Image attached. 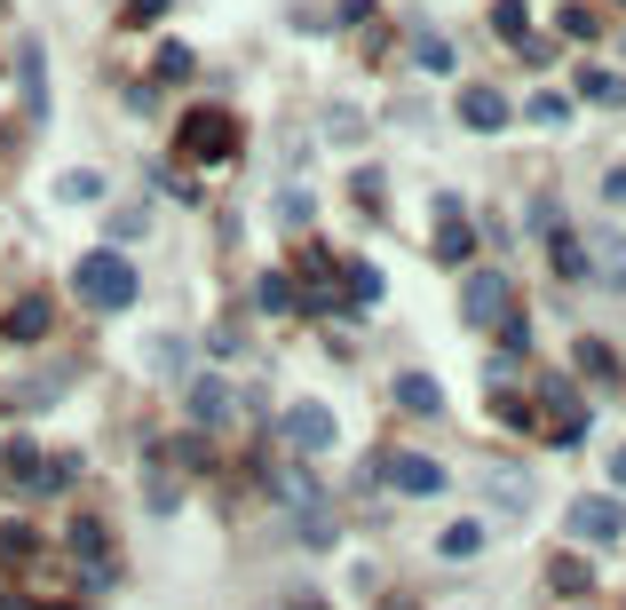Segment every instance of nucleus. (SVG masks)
<instances>
[{
	"instance_id": "obj_16",
	"label": "nucleus",
	"mask_w": 626,
	"mask_h": 610,
	"mask_svg": "<svg viewBox=\"0 0 626 610\" xmlns=\"http://www.w3.org/2000/svg\"><path fill=\"white\" fill-rule=\"evenodd\" d=\"M547 579L564 587V595H587V587H595V571H587L579 555H555V563H547Z\"/></svg>"
},
{
	"instance_id": "obj_7",
	"label": "nucleus",
	"mask_w": 626,
	"mask_h": 610,
	"mask_svg": "<svg viewBox=\"0 0 626 610\" xmlns=\"http://www.w3.org/2000/svg\"><path fill=\"white\" fill-rule=\"evenodd\" d=\"M484 499L500 507V516H523V507H532V476H523V468H484Z\"/></svg>"
},
{
	"instance_id": "obj_13",
	"label": "nucleus",
	"mask_w": 626,
	"mask_h": 610,
	"mask_svg": "<svg viewBox=\"0 0 626 610\" xmlns=\"http://www.w3.org/2000/svg\"><path fill=\"white\" fill-rule=\"evenodd\" d=\"M547 262L564 269V278H579V286H595V269H587V239H547Z\"/></svg>"
},
{
	"instance_id": "obj_11",
	"label": "nucleus",
	"mask_w": 626,
	"mask_h": 610,
	"mask_svg": "<svg viewBox=\"0 0 626 610\" xmlns=\"http://www.w3.org/2000/svg\"><path fill=\"white\" fill-rule=\"evenodd\" d=\"M40 333H48V301H40V294H24L16 310H9V342H40Z\"/></svg>"
},
{
	"instance_id": "obj_20",
	"label": "nucleus",
	"mask_w": 626,
	"mask_h": 610,
	"mask_svg": "<svg viewBox=\"0 0 626 610\" xmlns=\"http://www.w3.org/2000/svg\"><path fill=\"white\" fill-rule=\"evenodd\" d=\"M349 294H357V301H381V269L357 262V269H349Z\"/></svg>"
},
{
	"instance_id": "obj_15",
	"label": "nucleus",
	"mask_w": 626,
	"mask_h": 610,
	"mask_svg": "<svg viewBox=\"0 0 626 610\" xmlns=\"http://www.w3.org/2000/svg\"><path fill=\"white\" fill-rule=\"evenodd\" d=\"M56 198L88 207V198H104V175H95V166H72V175H56Z\"/></svg>"
},
{
	"instance_id": "obj_25",
	"label": "nucleus",
	"mask_w": 626,
	"mask_h": 610,
	"mask_svg": "<svg viewBox=\"0 0 626 610\" xmlns=\"http://www.w3.org/2000/svg\"><path fill=\"white\" fill-rule=\"evenodd\" d=\"M0 555H9V563H16V555H32V531H24V523H9V531H0Z\"/></svg>"
},
{
	"instance_id": "obj_10",
	"label": "nucleus",
	"mask_w": 626,
	"mask_h": 610,
	"mask_svg": "<svg viewBox=\"0 0 626 610\" xmlns=\"http://www.w3.org/2000/svg\"><path fill=\"white\" fill-rule=\"evenodd\" d=\"M460 119H468L476 135L508 127V95H491V88H468V95H460Z\"/></svg>"
},
{
	"instance_id": "obj_6",
	"label": "nucleus",
	"mask_w": 626,
	"mask_h": 610,
	"mask_svg": "<svg viewBox=\"0 0 626 610\" xmlns=\"http://www.w3.org/2000/svg\"><path fill=\"white\" fill-rule=\"evenodd\" d=\"M587 269H595V286L626 294V239L618 230H587Z\"/></svg>"
},
{
	"instance_id": "obj_23",
	"label": "nucleus",
	"mask_w": 626,
	"mask_h": 610,
	"mask_svg": "<svg viewBox=\"0 0 626 610\" xmlns=\"http://www.w3.org/2000/svg\"><path fill=\"white\" fill-rule=\"evenodd\" d=\"M278 215L286 222H310V191H278Z\"/></svg>"
},
{
	"instance_id": "obj_18",
	"label": "nucleus",
	"mask_w": 626,
	"mask_h": 610,
	"mask_svg": "<svg viewBox=\"0 0 626 610\" xmlns=\"http://www.w3.org/2000/svg\"><path fill=\"white\" fill-rule=\"evenodd\" d=\"M579 88H587V95H595V104H626V80H618V72H587Z\"/></svg>"
},
{
	"instance_id": "obj_8",
	"label": "nucleus",
	"mask_w": 626,
	"mask_h": 610,
	"mask_svg": "<svg viewBox=\"0 0 626 610\" xmlns=\"http://www.w3.org/2000/svg\"><path fill=\"white\" fill-rule=\"evenodd\" d=\"M460 310H468V325H491V318L508 325V318H515V310H508V286L491 278V269H476V278H468V301H460Z\"/></svg>"
},
{
	"instance_id": "obj_22",
	"label": "nucleus",
	"mask_w": 626,
	"mask_h": 610,
	"mask_svg": "<svg viewBox=\"0 0 626 610\" xmlns=\"http://www.w3.org/2000/svg\"><path fill=\"white\" fill-rule=\"evenodd\" d=\"M532 119H540V127H564L571 112H564V95H532Z\"/></svg>"
},
{
	"instance_id": "obj_19",
	"label": "nucleus",
	"mask_w": 626,
	"mask_h": 610,
	"mask_svg": "<svg viewBox=\"0 0 626 610\" xmlns=\"http://www.w3.org/2000/svg\"><path fill=\"white\" fill-rule=\"evenodd\" d=\"M579 372H595V381H611V372H618V357H611L603 342H579Z\"/></svg>"
},
{
	"instance_id": "obj_4",
	"label": "nucleus",
	"mask_w": 626,
	"mask_h": 610,
	"mask_svg": "<svg viewBox=\"0 0 626 610\" xmlns=\"http://www.w3.org/2000/svg\"><path fill=\"white\" fill-rule=\"evenodd\" d=\"M334 436H341V421L325 413L317 396H302V404L286 413V445H293V452H334Z\"/></svg>"
},
{
	"instance_id": "obj_5",
	"label": "nucleus",
	"mask_w": 626,
	"mask_h": 610,
	"mask_svg": "<svg viewBox=\"0 0 626 610\" xmlns=\"http://www.w3.org/2000/svg\"><path fill=\"white\" fill-rule=\"evenodd\" d=\"M389 484L413 492V499H437L444 492V468L428 460V452H389Z\"/></svg>"
},
{
	"instance_id": "obj_2",
	"label": "nucleus",
	"mask_w": 626,
	"mask_h": 610,
	"mask_svg": "<svg viewBox=\"0 0 626 610\" xmlns=\"http://www.w3.org/2000/svg\"><path fill=\"white\" fill-rule=\"evenodd\" d=\"M175 143H183L190 159H230V151H239V119H230L222 104H199V112H183Z\"/></svg>"
},
{
	"instance_id": "obj_24",
	"label": "nucleus",
	"mask_w": 626,
	"mask_h": 610,
	"mask_svg": "<svg viewBox=\"0 0 626 610\" xmlns=\"http://www.w3.org/2000/svg\"><path fill=\"white\" fill-rule=\"evenodd\" d=\"M151 365H159V372H175V365H183V342H175V333H159V349H151Z\"/></svg>"
},
{
	"instance_id": "obj_1",
	"label": "nucleus",
	"mask_w": 626,
	"mask_h": 610,
	"mask_svg": "<svg viewBox=\"0 0 626 610\" xmlns=\"http://www.w3.org/2000/svg\"><path fill=\"white\" fill-rule=\"evenodd\" d=\"M72 278H80V301H88V310H127V301H136L143 294V278H136V262H127V254H88L80 269H72Z\"/></svg>"
},
{
	"instance_id": "obj_21",
	"label": "nucleus",
	"mask_w": 626,
	"mask_h": 610,
	"mask_svg": "<svg viewBox=\"0 0 626 610\" xmlns=\"http://www.w3.org/2000/svg\"><path fill=\"white\" fill-rule=\"evenodd\" d=\"M72 548H80L88 563H104V523H72Z\"/></svg>"
},
{
	"instance_id": "obj_3",
	"label": "nucleus",
	"mask_w": 626,
	"mask_h": 610,
	"mask_svg": "<svg viewBox=\"0 0 626 610\" xmlns=\"http://www.w3.org/2000/svg\"><path fill=\"white\" fill-rule=\"evenodd\" d=\"M571 531L587 539V548H618L626 539V507L611 492H587V499H571Z\"/></svg>"
},
{
	"instance_id": "obj_28",
	"label": "nucleus",
	"mask_w": 626,
	"mask_h": 610,
	"mask_svg": "<svg viewBox=\"0 0 626 610\" xmlns=\"http://www.w3.org/2000/svg\"><path fill=\"white\" fill-rule=\"evenodd\" d=\"M302 610H325V602H302Z\"/></svg>"
},
{
	"instance_id": "obj_14",
	"label": "nucleus",
	"mask_w": 626,
	"mask_h": 610,
	"mask_svg": "<svg viewBox=\"0 0 626 610\" xmlns=\"http://www.w3.org/2000/svg\"><path fill=\"white\" fill-rule=\"evenodd\" d=\"M484 548V523H444V539H437V555H452V563H468Z\"/></svg>"
},
{
	"instance_id": "obj_27",
	"label": "nucleus",
	"mask_w": 626,
	"mask_h": 610,
	"mask_svg": "<svg viewBox=\"0 0 626 610\" xmlns=\"http://www.w3.org/2000/svg\"><path fill=\"white\" fill-rule=\"evenodd\" d=\"M611 476H618V484H626V445H618V452H611Z\"/></svg>"
},
{
	"instance_id": "obj_17",
	"label": "nucleus",
	"mask_w": 626,
	"mask_h": 610,
	"mask_svg": "<svg viewBox=\"0 0 626 610\" xmlns=\"http://www.w3.org/2000/svg\"><path fill=\"white\" fill-rule=\"evenodd\" d=\"M468 246H476L468 222H444V230H437V254H444V262H468Z\"/></svg>"
},
{
	"instance_id": "obj_12",
	"label": "nucleus",
	"mask_w": 626,
	"mask_h": 610,
	"mask_svg": "<svg viewBox=\"0 0 626 610\" xmlns=\"http://www.w3.org/2000/svg\"><path fill=\"white\" fill-rule=\"evenodd\" d=\"M397 404H405V413H444V389L428 381V372H405V381H397Z\"/></svg>"
},
{
	"instance_id": "obj_26",
	"label": "nucleus",
	"mask_w": 626,
	"mask_h": 610,
	"mask_svg": "<svg viewBox=\"0 0 626 610\" xmlns=\"http://www.w3.org/2000/svg\"><path fill=\"white\" fill-rule=\"evenodd\" d=\"M500 32H508V41L523 48V0H500Z\"/></svg>"
},
{
	"instance_id": "obj_9",
	"label": "nucleus",
	"mask_w": 626,
	"mask_h": 610,
	"mask_svg": "<svg viewBox=\"0 0 626 610\" xmlns=\"http://www.w3.org/2000/svg\"><path fill=\"white\" fill-rule=\"evenodd\" d=\"M183 413L199 421V428H222V421H230V389H222L215 372H207V381H190V396H183Z\"/></svg>"
}]
</instances>
